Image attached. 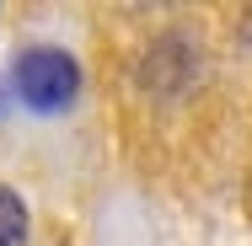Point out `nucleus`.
<instances>
[{"label":"nucleus","mask_w":252,"mask_h":246,"mask_svg":"<svg viewBox=\"0 0 252 246\" xmlns=\"http://www.w3.org/2000/svg\"><path fill=\"white\" fill-rule=\"evenodd\" d=\"M11 81H16V97L38 112H64L75 91H81V64L64 49H22L11 64Z\"/></svg>","instance_id":"nucleus-1"},{"label":"nucleus","mask_w":252,"mask_h":246,"mask_svg":"<svg viewBox=\"0 0 252 246\" xmlns=\"http://www.w3.org/2000/svg\"><path fill=\"white\" fill-rule=\"evenodd\" d=\"M22 236H27V209H22V198L0 182V246H22Z\"/></svg>","instance_id":"nucleus-2"}]
</instances>
